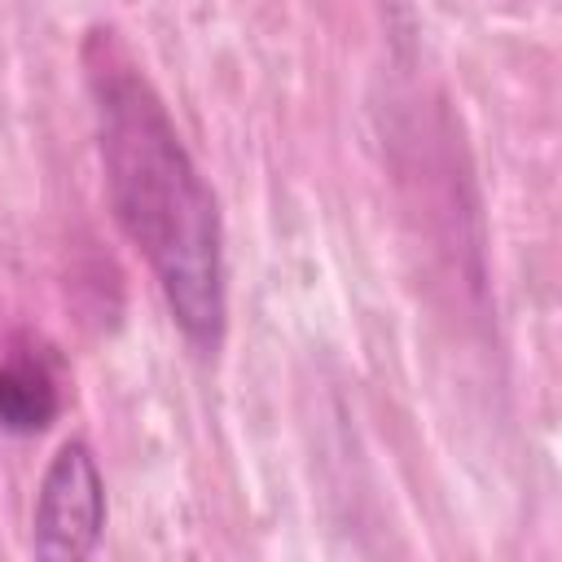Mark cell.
<instances>
[{
	"label": "cell",
	"mask_w": 562,
	"mask_h": 562,
	"mask_svg": "<svg viewBox=\"0 0 562 562\" xmlns=\"http://www.w3.org/2000/svg\"><path fill=\"white\" fill-rule=\"evenodd\" d=\"M61 408L57 373L44 351H13L0 364V430L40 435Z\"/></svg>",
	"instance_id": "cell-3"
},
{
	"label": "cell",
	"mask_w": 562,
	"mask_h": 562,
	"mask_svg": "<svg viewBox=\"0 0 562 562\" xmlns=\"http://www.w3.org/2000/svg\"><path fill=\"white\" fill-rule=\"evenodd\" d=\"M83 66L114 220L158 277L180 334L198 351H215L228 316L215 193L180 145L167 105L123 53L114 31L88 35Z\"/></svg>",
	"instance_id": "cell-1"
},
{
	"label": "cell",
	"mask_w": 562,
	"mask_h": 562,
	"mask_svg": "<svg viewBox=\"0 0 562 562\" xmlns=\"http://www.w3.org/2000/svg\"><path fill=\"white\" fill-rule=\"evenodd\" d=\"M105 527V479L83 439L57 448L40 479L31 514V549L53 562H79L97 549Z\"/></svg>",
	"instance_id": "cell-2"
}]
</instances>
